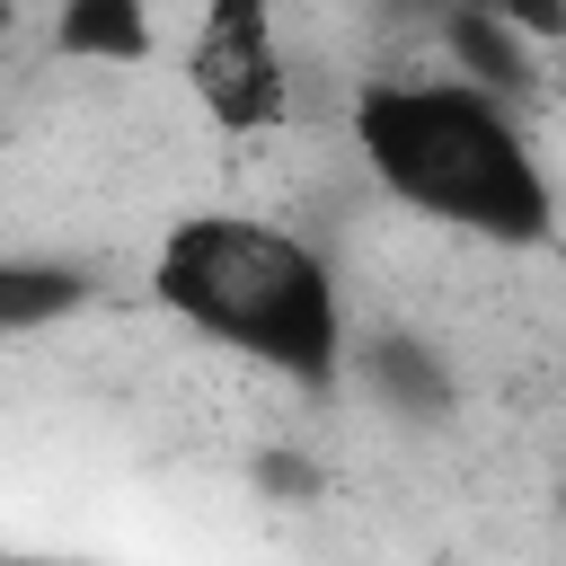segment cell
I'll list each match as a JSON object with an SVG mask.
<instances>
[{"mask_svg":"<svg viewBox=\"0 0 566 566\" xmlns=\"http://www.w3.org/2000/svg\"><path fill=\"white\" fill-rule=\"evenodd\" d=\"M354 159L371 186L460 239L486 248H548L557 239V186L504 97H486L460 71H371L354 80Z\"/></svg>","mask_w":566,"mask_h":566,"instance_id":"obj_1","label":"cell"},{"mask_svg":"<svg viewBox=\"0 0 566 566\" xmlns=\"http://www.w3.org/2000/svg\"><path fill=\"white\" fill-rule=\"evenodd\" d=\"M150 310H168L186 336L230 345L239 363L292 380V389H336L345 371V292L336 265L256 212H177L150 239L142 265Z\"/></svg>","mask_w":566,"mask_h":566,"instance_id":"obj_2","label":"cell"},{"mask_svg":"<svg viewBox=\"0 0 566 566\" xmlns=\"http://www.w3.org/2000/svg\"><path fill=\"white\" fill-rule=\"evenodd\" d=\"M159 44V27L133 9V0H71L53 18V53L62 62H106V71H142Z\"/></svg>","mask_w":566,"mask_h":566,"instance_id":"obj_5","label":"cell"},{"mask_svg":"<svg viewBox=\"0 0 566 566\" xmlns=\"http://www.w3.org/2000/svg\"><path fill=\"white\" fill-rule=\"evenodd\" d=\"M71 301H80V274H71V265H27V256H18V265L0 274V318H9V336H35V327H44L53 310H71Z\"/></svg>","mask_w":566,"mask_h":566,"instance_id":"obj_6","label":"cell"},{"mask_svg":"<svg viewBox=\"0 0 566 566\" xmlns=\"http://www.w3.org/2000/svg\"><path fill=\"white\" fill-rule=\"evenodd\" d=\"M442 44H451L460 80H478V88L504 97V106H522V97L539 88V62H531V44L513 35L504 9H451V18H442Z\"/></svg>","mask_w":566,"mask_h":566,"instance_id":"obj_4","label":"cell"},{"mask_svg":"<svg viewBox=\"0 0 566 566\" xmlns=\"http://www.w3.org/2000/svg\"><path fill=\"white\" fill-rule=\"evenodd\" d=\"M186 88L221 133H239V142L274 133L292 115V62L274 44V9H256V0L203 9L186 27Z\"/></svg>","mask_w":566,"mask_h":566,"instance_id":"obj_3","label":"cell"}]
</instances>
